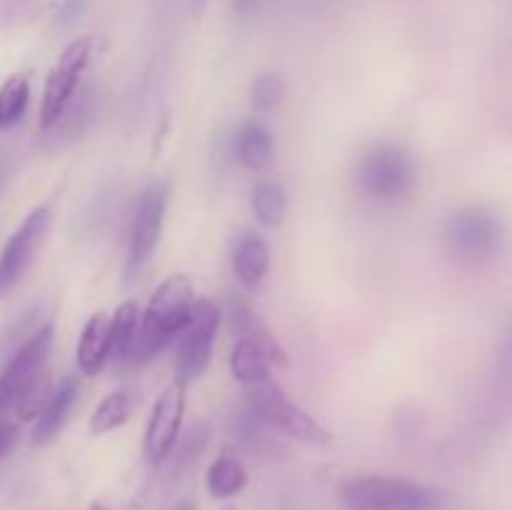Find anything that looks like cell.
Masks as SVG:
<instances>
[{"label": "cell", "mask_w": 512, "mask_h": 510, "mask_svg": "<svg viewBox=\"0 0 512 510\" xmlns=\"http://www.w3.org/2000/svg\"><path fill=\"white\" fill-rule=\"evenodd\" d=\"M53 323H43L33 338L18 350L0 373V423L10 413L20 418H38L50 398L48 358L53 348Z\"/></svg>", "instance_id": "1"}, {"label": "cell", "mask_w": 512, "mask_h": 510, "mask_svg": "<svg viewBox=\"0 0 512 510\" xmlns=\"http://www.w3.org/2000/svg\"><path fill=\"white\" fill-rule=\"evenodd\" d=\"M195 303L198 298L193 293V283L185 275L175 273L165 278L145 305L130 365L143 368L153 363L168 345H173L193 318Z\"/></svg>", "instance_id": "2"}, {"label": "cell", "mask_w": 512, "mask_h": 510, "mask_svg": "<svg viewBox=\"0 0 512 510\" xmlns=\"http://www.w3.org/2000/svg\"><path fill=\"white\" fill-rule=\"evenodd\" d=\"M445 490L395 475H353L338 485V500L348 510H440Z\"/></svg>", "instance_id": "3"}, {"label": "cell", "mask_w": 512, "mask_h": 510, "mask_svg": "<svg viewBox=\"0 0 512 510\" xmlns=\"http://www.w3.org/2000/svg\"><path fill=\"white\" fill-rule=\"evenodd\" d=\"M248 410L258 415L273 433L313 445V448H333V433L318 418H313L303 405L285 395V390L273 380L258 385V388H250Z\"/></svg>", "instance_id": "4"}, {"label": "cell", "mask_w": 512, "mask_h": 510, "mask_svg": "<svg viewBox=\"0 0 512 510\" xmlns=\"http://www.w3.org/2000/svg\"><path fill=\"white\" fill-rule=\"evenodd\" d=\"M415 178V160L403 145L398 143H375L373 148L365 150L355 168V180H358L360 193L378 203H395L405 198L413 190Z\"/></svg>", "instance_id": "5"}, {"label": "cell", "mask_w": 512, "mask_h": 510, "mask_svg": "<svg viewBox=\"0 0 512 510\" xmlns=\"http://www.w3.org/2000/svg\"><path fill=\"white\" fill-rule=\"evenodd\" d=\"M170 203V183L168 180H153L148 188L140 193L135 203L133 220L128 228V250H125V283H133L140 278L148 263L153 260L155 250L160 245V235L165 228V213Z\"/></svg>", "instance_id": "6"}, {"label": "cell", "mask_w": 512, "mask_h": 510, "mask_svg": "<svg viewBox=\"0 0 512 510\" xmlns=\"http://www.w3.org/2000/svg\"><path fill=\"white\" fill-rule=\"evenodd\" d=\"M503 240V225L485 208H460L443 223L440 243L460 265H480L493 258Z\"/></svg>", "instance_id": "7"}, {"label": "cell", "mask_w": 512, "mask_h": 510, "mask_svg": "<svg viewBox=\"0 0 512 510\" xmlns=\"http://www.w3.org/2000/svg\"><path fill=\"white\" fill-rule=\"evenodd\" d=\"M223 310L208 298H198L193 318L185 325L180 338L175 340V380L190 385L208 370L213 358V345L218 338Z\"/></svg>", "instance_id": "8"}, {"label": "cell", "mask_w": 512, "mask_h": 510, "mask_svg": "<svg viewBox=\"0 0 512 510\" xmlns=\"http://www.w3.org/2000/svg\"><path fill=\"white\" fill-rule=\"evenodd\" d=\"M50 225H53V205H35L5 240L0 250V298L18 288L20 280L33 268L40 248L48 240Z\"/></svg>", "instance_id": "9"}, {"label": "cell", "mask_w": 512, "mask_h": 510, "mask_svg": "<svg viewBox=\"0 0 512 510\" xmlns=\"http://www.w3.org/2000/svg\"><path fill=\"white\" fill-rule=\"evenodd\" d=\"M90 50H93V40L85 38V35L83 38H75L60 53L58 63L48 73V80H45L43 88V100H40V128L43 130H48L60 118L65 105L78 93L80 78H83L85 68H88Z\"/></svg>", "instance_id": "10"}, {"label": "cell", "mask_w": 512, "mask_h": 510, "mask_svg": "<svg viewBox=\"0 0 512 510\" xmlns=\"http://www.w3.org/2000/svg\"><path fill=\"white\" fill-rule=\"evenodd\" d=\"M185 393H188V385L173 380L170 385H165L163 393L153 403L143 438V455L150 465H163L173 455L180 428H183Z\"/></svg>", "instance_id": "11"}, {"label": "cell", "mask_w": 512, "mask_h": 510, "mask_svg": "<svg viewBox=\"0 0 512 510\" xmlns=\"http://www.w3.org/2000/svg\"><path fill=\"white\" fill-rule=\"evenodd\" d=\"M225 315H228L230 325H233L235 333L240 338H250L260 345V348L268 353L270 363L278 365V368H288V353L280 345L278 335L270 330V325L260 318V313H255L253 305L248 300L238 298V295H228L225 298Z\"/></svg>", "instance_id": "12"}, {"label": "cell", "mask_w": 512, "mask_h": 510, "mask_svg": "<svg viewBox=\"0 0 512 510\" xmlns=\"http://www.w3.org/2000/svg\"><path fill=\"white\" fill-rule=\"evenodd\" d=\"M78 395H80L78 375H65V378L58 383V388L50 393L48 403L43 405L38 418H35L33 445H48L50 440L63 430V425L68 423L70 413H73L75 403H78Z\"/></svg>", "instance_id": "13"}, {"label": "cell", "mask_w": 512, "mask_h": 510, "mask_svg": "<svg viewBox=\"0 0 512 510\" xmlns=\"http://www.w3.org/2000/svg\"><path fill=\"white\" fill-rule=\"evenodd\" d=\"M233 273L238 275L243 288H263L265 278H268L270 273V245L263 235H240L238 243H235L233 248Z\"/></svg>", "instance_id": "14"}, {"label": "cell", "mask_w": 512, "mask_h": 510, "mask_svg": "<svg viewBox=\"0 0 512 510\" xmlns=\"http://www.w3.org/2000/svg\"><path fill=\"white\" fill-rule=\"evenodd\" d=\"M78 370L88 378L98 375L110 363V315L93 313L78 340Z\"/></svg>", "instance_id": "15"}, {"label": "cell", "mask_w": 512, "mask_h": 510, "mask_svg": "<svg viewBox=\"0 0 512 510\" xmlns=\"http://www.w3.org/2000/svg\"><path fill=\"white\" fill-rule=\"evenodd\" d=\"M233 153L238 155V160L245 168L255 170V173L268 170L275 158L273 135H270V130L265 128L263 123H258V120H248V123L240 125L238 133H235Z\"/></svg>", "instance_id": "16"}, {"label": "cell", "mask_w": 512, "mask_h": 510, "mask_svg": "<svg viewBox=\"0 0 512 510\" xmlns=\"http://www.w3.org/2000/svg\"><path fill=\"white\" fill-rule=\"evenodd\" d=\"M140 318H143V313H140L138 303H133V300L120 303L115 308V313L110 315V363L115 368H123V365L133 363Z\"/></svg>", "instance_id": "17"}, {"label": "cell", "mask_w": 512, "mask_h": 510, "mask_svg": "<svg viewBox=\"0 0 512 510\" xmlns=\"http://www.w3.org/2000/svg\"><path fill=\"white\" fill-rule=\"evenodd\" d=\"M270 358L255 340L238 338L230 350V373L245 388H258L270 380Z\"/></svg>", "instance_id": "18"}, {"label": "cell", "mask_w": 512, "mask_h": 510, "mask_svg": "<svg viewBox=\"0 0 512 510\" xmlns=\"http://www.w3.org/2000/svg\"><path fill=\"white\" fill-rule=\"evenodd\" d=\"M93 113H95V90L93 88L78 90V93L73 95V100L65 105L60 118L55 120L45 133H50V138H53L58 145L68 143V140H75L85 128H88Z\"/></svg>", "instance_id": "19"}, {"label": "cell", "mask_w": 512, "mask_h": 510, "mask_svg": "<svg viewBox=\"0 0 512 510\" xmlns=\"http://www.w3.org/2000/svg\"><path fill=\"white\" fill-rule=\"evenodd\" d=\"M248 485V470L235 455L223 453L208 470V493L215 500H230Z\"/></svg>", "instance_id": "20"}, {"label": "cell", "mask_w": 512, "mask_h": 510, "mask_svg": "<svg viewBox=\"0 0 512 510\" xmlns=\"http://www.w3.org/2000/svg\"><path fill=\"white\" fill-rule=\"evenodd\" d=\"M250 208H253L255 220L263 228H278L288 213V198H285V188L275 180H260L253 185L250 193Z\"/></svg>", "instance_id": "21"}, {"label": "cell", "mask_w": 512, "mask_h": 510, "mask_svg": "<svg viewBox=\"0 0 512 510\" xmlns=\"http://www.w3.org/2000/svg\"><path fill=\"white\" fill-rule=\"evenodd\" d=\"M30 105V80L15 73L0 85V130H10L25 118Z\"/></svg>", "instance_id": "22"}, {"label": "cell", "mask_w": 512, "mask_h": 510, "mask_svg": "<svg viewBox=\"0 0 512 510\" xmlns=\"http://www.w3.org/2000/svg\"><path fill=\"white\" fill-rule=\"evenodd\" d=\"M130 413H133V400L123 390L105 395L98 405H95L93 415H90V433L105 435L110 430H118L120 425L128 423Z\"/></svg>", "instance_id": "23"}, {"label": "cell", "mask_w": 512, "mask_h": 510, "mask_svg": "<svg viewBox=\"0 0 512 510\" xmlns=\"http://www.w3.org/2000/svg\"><path fill=\"white\" fill-rule=\"evenodd\" d=\"M38 318H40V305H30L28 310H23V313H20L18 318H15L13 323L0 333V358L10 360L25 343H28L30 338H33L35 330L40 328V325H35L38 323Z\"/></svg>", "instance_id": "24"}, {"label": "cell", "mask_w": 512, "mask_h": 510, "mask_svg": "<svg viewBox=\"0 0 512 510\" xmlns=\"http://www.w3.org/2000/svg\"><path fill=\"white\" fill-rule=\"evenodd\" d=\"M208 440H210V425L205 423V420H198V423L190 425L188 433L180 435L178 443H175L173 473H180V470L190 468V465L203 455Z\"/></svg>", "instance_id": "25"}, {"label": "cell", "mask_w": 512, "mask_h": 510, "mask_svg": "<svg viewBox=\"0 0 512 510\" xmlns=\"http://www.w3.org/2000/svg\"><path fill=\"white\" fill-rule=\"evenodd\" d=\"M283 90V78L278 73L258 75L250 88V105L255 113H273L283 100Z\"/></svg>", "instance_id": "26"}, {"label": "cell", "mask_w": 512, "mask_h": 510, "mask_svg": "<svg viewBox=\"0 0 512 510\" xmlns=\"http://www.w3.org/2000/svg\"><path fill=\"white\" fill-rule=\"evenodd\" d=\"M38 0H0V30H13L33 15Z\"/></svg>", "instance_id": "27"}, {"label": "cell", "mask_w": 512, "mask_h": 510, "mask_svg": "<svg viewBox=\"0 0 512 510\" xmlns=\"http://www.w3.org/2000/svg\"><path fill=\"white\" fill-rule=\"evenodd\" d=\"M90 0H63L55 10V25L58 28H73L88 10Z\"/></svg>", "instance_id": "28"}, {"label": "cell", "mask_w": 512, "mask_h": 510, "mask_svg": "<svg viewBox=\"0 0 512 510\" xmlns=\"http://www.w3.org/2000/svg\"><path fill=\"white\" fill-rule=\"evenodd\" d=\"M15 440H18V425L8 423V420H5V423H0V460H3L10 450H13Z\"/></svg>", "instance_id": "29"}, {"label": "cell", "mask_w": 512, "mask_h": 510, "mask_svg": "<svg viewBox=\"0 0 512 510\" xmlns=\"http://www.w3.org/2000/svg\"><path fill=\"white\" fill-rule=\"evenodd\" d=\"M258 3L260 0H233V8L238 15H248L258 8Z\"/></svg>", "instance_id": "30"}, {"label": "cell", "mask_w": 512, "mask_h": 510, "mask_svg": "<svg viewBox=\"0 0 512 510\" xmlns=\"http://www.w3.org/2000/svg\"><path fill=\"white\" fill-rule=\"evenodd\" d=\"M90 510H110V508H108V505H103V503H93V505H90Z\"/></svg>", "instance_id": "31"}, {"label": "cell", "mask_w": 512, "mask_h": 510, "mask_svg": "<svg viewBox=\"0 0 512 510\" xmlns=\"http://www.w3.org/2000/svg\"><path fill=\"white\" fill-rule=\"evenodd\" d=\"M220 510H238V508H235V505H223V508H220Z\"/></svg>", "instance_id": "32"}, {"label": "cell", "mask_w": 512, "mask_h": 510, "mask_svg": "<svg viewBox=\"0 0 512 510\" xmlns=\"http://www.w3.org/2000/svg\"><path fill=\"white\" fill-rule=\"evenodd\" d=\"M180 510H190V508H180Z\"/></svg>", "instance_id": "33"}]
</instances>
